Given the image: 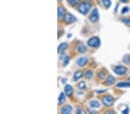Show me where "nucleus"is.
<instances>
[{
	"mask_svg": "<svg viewBox=\"0 0 130 114\" xmlns=\"http://www.w3.org/2000/svg\"><path fill=\"white\" fill-rule=\"evenodd\" d=\"M102 103L106 107H110L114 103V98L111 96H106L102 98Z\"/></svg>",
	"mask_w": 130,
	"mask_h": 114,
	"instance_id": "obj_3",
	"label": "nucleus"
},
{
	"mask_svg": "<svg viewBox=\"0 0 130 114\" xmlns=\"http://www.w3.org/2000/svg\"><path fill=\"white\" fill-rule=\"evenodd\" d=\"M122 21L124 22V23H125V24L127 26H128V27H130V20L129 19H128V18H123L122 19Z\"/></svg>",
	"mask_w": 130,
	"mask_h": 114,
	"instance_id": "obj_23",
	"label": "nucleus"
},
{
	"mask_svg": "<svg viewBox=\"0 0 130 114\" xmlns=\"http://www.w3.org/2000/svg\"><path fill=\"white\" fill-rule=\"evenodd\" d=\"M92 75H93V72L92 70H87L85 73L86 78L87 79H92Z\"/></svg>",
	"mask_w": 130,
	"mask_h": 114,
	"instance_id": "obj_19",
	"label": "nucleus"
},
{
	"mask_svg": "<svg viewBox=\"0 0 130 114\" xmlns=\"http://www.w3.org/2000/svg\"><path fill=\"white\" fill-rule=\"evenodd\" d=\"M119 1H120V2H127V1H128V0H119Z\"/></svg>",
	"mask_w": 130,
	"mask_h": 114,
	"instance_id": "obj_27",
	"label": "nucleus"
},
{
	"mask_svg": "<svg viewBox=\"0 0 130 114\" xmlns=\"http://www.w3.org/2000/svg\"><path fill=\"white\" fill-rule=\"evenodd\" d=\"M79 88L81 89H84L86 88V83L83 81H81L79 84Z\"/></svg>",
	"mask_w": 130,
	"mask_h": 114,
	"instance_id": "obj_22",
	"label": "nucleus"
},
{
	"mask_svg": "<svg viewBox=\"0 0 130 114\" xmlns=\"http://www.w3.org/2000/svg\"><path fill=\"white\" fill-rule=\"evenodd\" d=\"M123 62L125 64H128L130 62V55H125L123 57Z\"/></svg>",
	"mask_w": 130,
	"mask_h": 114,
	"instance_id": "obj_20",
	"label": "nucleus"
},
{
	"mask_svg": "<svg viewBox=\"0 0 130 114\" xmlns=\"http://www.w3.org/2000/svg\"><path fill=\"white\" fill-rule=\"evenodd\" d=\"M64 90H65V92L66 95L68 96H71L73 93V91H74L73 88L70 85H67L65 86Z\"/></svg>",
	"mask_w": 130,
	"mask_h": 114,
	"instance_id": "obj_9",
	"label": "nucleus"
},
{
	"mask_svg": "<svg viewBox=\"0 0 130 114\" xmlns=\"http://www.w3.org/2000/svg\"><path fill=\"white\" fill-rule=\"evenodd\" d=\"M58 19H61L65 16V10L63 7H59L57 9Z\"/></svg>",
	"mask_w": 130,
	"mask_h": 114,
	"instance_id": "obj_10",
	"label": "nucleus"
},
{
	"mask_svg": "<svg viewBox=\"0 0 130 114\" xmlns=\"http://www.w3.org/2000/svg\"><path fill=\"white\" fill-rule=\"evenodd\" d=\"M114 73L120 75H125L127 73V69L124 66H117L113 69Z\"/></svg>",
	"mask_w": 130,
	"mask_h": 114,
	"instance_id": "obj_4",
	"label": "nucleus"
},
{
	"mask_svg": "<svg viewBox=\"0 0 130 114\" xmlns=\"http://www.w3.org/2000/svg\"><path fill=\"white\" fill-rule=\"evenodd\" d=\"M98 75L101 79H103V78H104V76H105V74L103 73V72H100L99 73Z\"/></svg>",
	"mask_w": 130,
	"mask_h": 114,
	"instance_id": "obj_26",
	"label": "nucleus"
},
{
	"mask_svg": "<svg viewBox=\"0 0 130 114\" xmlns=\"http://www.w3.org/2000/svg\"><path fill=\"white\" fill-rule=\"evenodd\" d=\"M67 47H68V44L67 43H61L60 46H59V47H58V49H57L58 53H62V52H63Z\"/></svg>",
	"mask_w": 130,
	"mask_h": 114,
	"instance_id": "obj_12",
	"label": "nucleus"
},
{
	"mask_svg": "<svg viewBox=\"0 0 130 114\" xmlns=\"http://www.w3.org/2000/svg\"><path fill=\"white\" fill-rule=\"evenodd\" d=\"M89 104L92 108H98L100 107V103L98 101H95V100H92V101H90Z\"/></svg>",
	"mask_w": 130,
	"mask_h": 114,
	"instance_id": "obj_16",
	"label": "nucleus"
},
{
	"mask_svg": "<svg viewBox=\"0 0 130 114\" xmlns=\"http://www.w3.org/2000/svg\"><path fill=\"white\" fill-rule=\"evenodd\" d=\"M77 50H78V51L81 53H85V52L87 51L86 47L84 46V45H82V44H80V45H79L77 47Z\"/></svg>",
	"mask_w": 130,
	"mask_h": 114,
	"instance_id": "obj_14",
	"label": "nucleus"
},
{
	"mask_svg": "<svg viewBox=\"0 0 130 114\" xmlns=\"http://www.w3.org/2000/svg\"><path fill=\"white\" fill-rule=\"evenodd\" d=\"M72 111V108L70 105H64L63 108H62L61 112L63 114H70Z\"/></svg>",
	"mask_w": 130,
	"mask_h": 114,
	"instance_id": "obj_8",
	"label": "nucleus"
},
{
	"mask_svg": "<svg viewBox=\"0 0 130 114\" xmlns=\"http://www.w3.org/2000/svg\"><path fill=\"white\" fill-rule=\"evenodd\" d=\"M83 75V73L81 71H77L76 72H75L74 73V79L75 81H77V80H79L82 77Z\"/></svg>",
	"mask_w": 130,
	"mask_h": 114,
	"instance_id": "obj_13",
	"label": "nucleus"
},
{
	"mask_svg": "<svg viewBox=\"0 0 130 114\" xmlns=\"http://www.w3.org/2000/svg\"><path fill=\"white\" fill-rule=\"evenodd\" d=\"M117 87L119 88H129L130 87V82H122L118 83L117 84Z\"/></svg>",
	"mask_w": 130,
	"mask_h": 114,
	"instance_id": "obj_15",
	"label": "nucleus"
},
{
	"mask_svg": "<svg viewBox=\"0 0 130 114\" xmlns=\"http://www.w3.org/2000/svg\"><path fill=\"white\" fill-rule=\"evenodd\" d=\"M99 19V13H98V10L97 9H94L92 11V13L90 14V16L89 17V19L91 21L92 23H95Z\"/></svg>",
	"mask_w": 130,
	"mask_h": 114,
	"instance_id": "obj_5",
	"label": "nucleus"
},
{
	"mask_svg": "<svg viewBox=\"0 0 130 114\" xmlns=\"http://www.w3.org/2000/svg\"><path fill=\"white\" fill-rule=\"evenodd\" d=\"M64 20L65 23H68V24H70V23H72L75 21L76 19L74 15L70 14V13H67L64 16Z\"/></svg>",
	"mask_w": 130,
	"mask_h": 114,
	"instance_id": "obj_6",
	"label": "nucleus"
},
{
	"mask_svg": "<svg viewBox=\"0 0 130 114\" xmlns=\"http://www.w3.org/2000/svg\"><path fill=\"white\" fill-rule=\"evenodd\" d=\"M128 10H129V8H128V7H124L123 8L122 10H121V12H122L123 14H124V13H127Z\"/></svg>",
	"mask_w": 130,
	"mask_h": 114,
	"instance_id": "obj_25",
	"label": "nucleus"
},
{
	"mask_svg": "<svg viewBox=\"0 0 130 114\" xmlns=\"http://www.w3.org/2000/svg\"><path fill=\"white\" fill-rule=\"evenodd\" d=\"M102 4L105 6V7L106 8H108L110 7V5H111V1L110 0H101Z\"/></svg>",
	"mask_w": 130,
	"mask_h": 114,
	"instance_id": "obj_18",
	"label": "nucleus"
},
{
	"mask_svg": "<svg viewBox=\"0 0 130 114\" xmlns=\"http://www.w3.org/2000/svg\"><path fill=\"white\" fill-rule=\"evenodd\" d=\"M88 62V58L86 57H83L77 59L76 61L77 64L81 67H83Z\"/></svg>",
	"mask_w": 130,
	"mask_h": 114,
	"instance_id": "obj_7",
	"label": "nucleus"
},
{
	"mask_svg": "<svg viewBox=\"0 0 130 114\" xmlns=\"http://www.w3.org/2000/svg\"><path fill=\"white\" fill-rule=\"evenodd\" d=\"M92 8V5L88 2H83L79 6L78 10L83 15H86Z\"/></svg>",
	"mask_w": 130,
	"mask_h": 114,
	"instance_id": "obj_1",
	"label": "nucleus"
},
{
	"mask_svg": "<svg viewBox=\"0 0 130 114\" xmlns=\"http://www.w3.org/2000/svg\"></svg>",
	"mask_w": 130,
	"mask_h": 114,
	"instance_id": "obj_29",
	"label": "nucleus"
},
{
	"mask_svg": "<svg viewBox=\"0 0 130 114\" xmlns=\"http://www.w3.org/2000/svg\"><path fill=\"white\" fill-rule=\"evenodd\" d=\"M69 62H70V57H65L64 58V61L63 62V66H65L68 64Z\"/></svg>",
	"mask_w": 130,
	"mask_h": 114,
	"instance_id": "obj_24",
	"label": "nucleus"
},
{
	"mask_svg": "<svg viewBox=\"0 0 130 114\" xmlns=\"http://www.w3.org/2000/svg\"><path fill=\"white\" fill-rule=\"evenodd\" d=\"M100 40L97 36L92 37V38L88 40L87 42V45L91 47H98L100 46Z\"/></svg>",
	"mask_w": 130,
	"mask_h": 114,
	"instance_id": "obj_2",
	"label": "nucleus"
},
{
	"mask_svg": "<svg viewBox=\"0 0 130 114\" xmlns=\"http://www.w3.org/2000/svg\"><path fill=\"white\" fill-rule=\"evenodd\" d=\"M68 1L72 6H75L79 2V0H68Z\"/></svg>",
	"mask_w": 130,
	"mask_h": 114,
	"instance_id": "obj_21",
	"label": "nucleus"
},
{
	"mask_svg": "<svg viewBox=\"0 0 130 114\" xmlns=\"http://www.w3.org/2000/svg\"><path fill=\"white\" fill-rule=\"evenodd\" d=\"M114 82H115V79H114V77L112 76V75L109 76L105 81V84L108 85H111Z\"/></svg>",
	"mask_w": 130,
	"mask_h": 114,
	"instance_id": "obj_11",
	"label": "nucleus"
},
{
	"mask_svg": "<svg viewBox=\"0 0 130 114\" xmlns=\"http://www.w3.org/2000/svg\"><path fill=\"white\" fill-rule=\"evenodd\" d=\"M86 1H89V0H86Z\"/></svg>",
	"mask_w": 130,
	"mask_h": 114,
	"instance_id": "obj_28",
	"label": "nucleus"
},
{
	"mask_svg": "<svg viewBox=\"0 0 130 114\" xmlns=\"http://www.w3.org/2000/svg\"><path fill=\"white\" fill-rule=\"evenodd\" d=\"M65 101V96L64 93H61L59 98V105H61L64 103Z\"/></svg>",
	"mask_w": 130,
	"mask_h": 114,
	"instance_id": "obj_17",
	"label": "nucleus"
}]
</instances>
